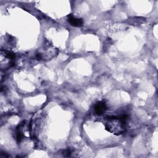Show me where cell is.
<instances>
[{
	"mask_svg": "<svg viewBox=\"0 0 158 158\" xmlns=\"http://www.w3.org/2000/svg\"><path fill=\"white\" fill-rule=\"evenodd\" d=\"M127 115H122L119 117L110 116L106 118L105 128L109 132L115 135L123 134L125 131Z\"/></svg>",
	"mask_w": 158,
	"mask_h": 158,
	"instance_id": "cell-1",
	"label": "cell"
},
{
	"mask_svg": "<svg viewBox=\"0 0 158 158\" xmlns=\"http://www.w3.org/2000/svg\"><path fill=\"white\" fill-rule=\"evenodd\" d=\"M106 109H107L106 105L105 102L102 101L98 102L94 106L95 112L98 115H101L102 114H103L106 110Z\"/></svg>",
	"mask_w": 158,
	"mask_h": 158,
	"instance_id": "cell-2",
	"label": "cell"
},
{
	"mask_svg": "<svg viewBox=\"0 0 158 158\" xmlns=\"http://www.w3.org/2000/svg\"><path fill=\"white\" fill-rule=\"evenodd\" d=\"M68 21L70 23V25L73 27H81L83 23V20L81 19L76 18L73 17L72 15H69Z\"/></svg>",
	"mask_w": 158,
	"mask_h": 158,
	"instance_id": "cell-3",
	"label": "cell"
},
{
	"mask_svg": "<svg viewBox=\"0 0 158 158\" xmlns=\"http://www.w3.org/2000/svg\"><path fill=\"white\" fill-rule=\"evenodd\" d=\"M22 137H23V136H22V134L21 133V132L20 131H17V136H16V139H17V142L18 143H19L22 141Z\"/></svg>",
	"mask_w": 158,
	"mask_h": 158,
	"instance_id": "cell-4",
	"label": "cell"
},
{
	"mask_svg": "<svg viewBox=\"0 0 158 158\" xmlns=\"http://www.w3.org/2000/svg\"><path fill=\"white\" fill-rule=\"evenodd\" d=\"M71 154V151L69 149H66L65 150L63 151L62 152V154L64 156H69Z\"/></svg>",
	"mask_w": 158,
	"mask_h": 158,
	"instance_id": "cell-5",
	"label": "cell"
}]
</instances>
